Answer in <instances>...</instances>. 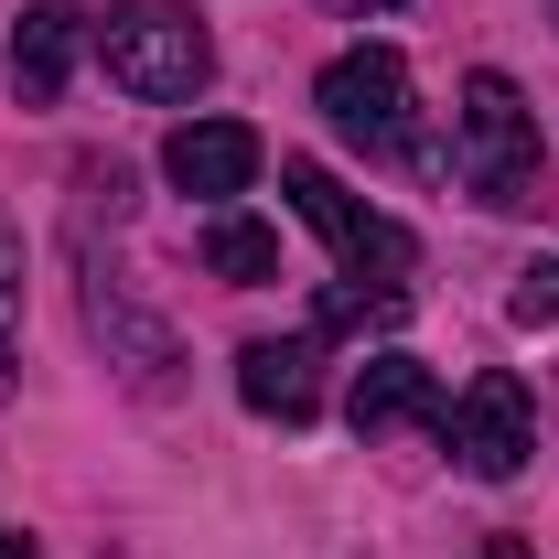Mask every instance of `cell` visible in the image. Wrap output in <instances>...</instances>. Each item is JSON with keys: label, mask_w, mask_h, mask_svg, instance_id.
Masks as SVG:
<instances>
[{"label": "cell", "mask_w": 559, "mask_h": 559, "mask_svg": "<svg viewBox=\"0 0 559 559\" xmlns=\"http://www.w3.org/2000/svg\"><path fill=\"white\" fill-rule=\"evenodd\" d=\"M97 55H108V75H119L130 97H151V108L194 97L215 75V44H205V22H194L183 0H119V11L97 22Z\"/></svg>", "instance_id": "obj_1"}, {"label": "cell", "mask_w": 559, "mask_h": 559, "mask_svg": "<svg viewBox=\"0 0 559 559\" xmlns=\"http://www.w3.org/2000/svg\"><path fill=\"white\" fill-rule=\"evenodd\" d=\"M452 162H463V183H474L495 215H527V205H538V119H527L516 75H495V66H485L474 86H463Z\"/></svg>", "instance_id": "obj_2"}, {"label": "cell", "mask_w": 559, "mask_h": 559, "mask_svg": "<svg viewBox=\"0 0 559 559\" xmlns=\"http://www.w3.org/2000/svg\"><path fill=\"white\" fill-rule=\"evenodd\" d=\"M280 194H290V205L323 226V248L345 259V280H377V290H399V280L419 270V237L399 226V215H377L355 183H334L323 162H301V151H290V162H280Z\"/></svg>", "instance_id": "obj_3"}, {"label": "cell", "mask_w": 559, "mask_h": 559, "mask_svg": "<svg viewBox=\"0 0 559 559\" xmlns=\"http://www.w3.org/2000/svg\"><path fill=\"white\" fill-rule=\"evenodd\" d=\"M312 108L334 119V140L377 151V162H430V140H419V119H409V66H399L388 44L334 55V66H323V86H312Z\"/></svg>", "instance_id": "obj_4"}, {"label": "cell", "mask_w": 559, "mask_h": 559, "mask_svg": "<svg viewBox=\"0 0 559 559\" xmlns=\"http://www.w3.org/2000/svg\"><path fill=\"white\" fill-rule=\"evenodd\" d=\"M441 441L463 452V474H485V485H506V474H527V452H538V399L506 377V366H485L463 399H452V419H441Z\"/></svg>", "instance_id": "obj_5"}, {"label": "cell", "mask_w": 559, "mask_h": 559, "mask_svg": "<svg viewBox=\"0 0 559 559\" xmlns=\"http://www.w3.org/2000/svg\"><path fill=\"white\" fill-rule=\"evenodd\" d=\"M345 419H355V441H409V430H441L452 399H441V377L419 355H377V366H355Z\"/></svg>", "instance_id": "obj_6"}, {"label": "cell", "mask_w": 559, "mask_h": 559, "mask_svg": "<svg viewBox=\"0 0 559 559\" xmlns=\"http://www.w3.org/2000/svg\"><path fill=\"white\" fill-rule=\"evenodd\" d=\"M259 162H270V151H259L248 119H183V130L162 140V173H173L183 194H248Z\"/></svg>", "instance_id": "obj_7"}, {"label": "cell", "mask_w": 559, "mask_h": 559, "mask_svg": "<svg viewBox=\"0 0 559 559\" xmlns=\"http://www.w3.org/2000/svg\"><path fill=\"white\" fill-rule=\"evenodd\" d=\"M75 55H86V22H75L66 0H33V11L11 22V97H22V108H55Z\"/></svg>", "instance_id": "obj_8"}, {"label": "cell", "mask_w": 559, "mask_h": 559, "mask_svg": "<svg viewBox=\"0 0 559 559\" xmlns=\"http://www.w3.org/2000/svg\"><path fill=\"white\" fill-rule=\"evenodd\" d=\"M323 355H312V334H290V345H248L237 355V399L259 419H280V430H301V419L323 409V377H312Z\"/></svg>", "instance_id": "obj_9"}, {"label": "cell", "mask_w": 559, "mask_h": 559, "mask_svg": "<svg viewBox=\"0 0 559 559\" xmlns=\"http://www.w3.org/2000/svg\"><path fill=\"white\" fill-rule=\"evenodd\" d=\"M205 270L215 280H237V290H259V280H280V237L259 226V215H205Z\"/></svg>", "instance_id": "obj_10"}, {"label": "cell", "mask_w": 559, "mask_h": 559, "mask_svg": "<svg viewBox=\"0 0 559 559\" xmlns=\"http://www.w3.org/2000/svg\"><path fill=\"white\" fill-rule=\"evenodd\" d=\"M399 312H409V290H366V280H345V290H323V301H312V323H323V334H388Z\"/></svg>", "instance_id": "obj_11"}, {"label": "cell", "mask_w": 559, "mask_h": 559, "mask_svg": "<svg viewBox=\"0 0 559 559\" xmlns=\"http://www.w3.org/2000/svg\"><path fill=\"white\" fill-rule=\"evenodd\" d=\"M506 312H516L527 334H538V323H559V259H527V270H516V290H506Z\"/></svg>", "instance_id": "obj_12"}, {"label": "cell", "mask_w": 559, "mask_h": 559, "mask_svg": "<svg viewBox=\"0 0 559 559\" xmlns=\"http://www.w3.org/2000/svg\"><path fill=\"white\" fill-rule=\"evenodd\" d=\"M22 312V259H11V237H0V323Z\"/></svg>", "instance_id": "obj_13"}, {"label": "cell", "mask_w": 559, "mask_h": 559, "mask_svg": "<svg viewBox=\"0 0 559 559\" xmlns=\"http://www.w3.org/2000/svg\"><path fill=\"white\" fill-rule=\"evenodd\" d=\"M474 559H538V549H516V538H485V549H474Z\"/></svg>", "instance_id": "obj_14"}, {"label": "cell", "mask_w": 559, "mask_h": 559, "mask_svg": "<svg viewBox=\"0 0 559 559\" xmlns=\"http://www.w3.org/2000/svg\"><path fill=\"white\" fill-rule=\"evenodd\" d=\"M0 399H11V334H0Z\"/></svg>", "instance_id": "obj_15"}, {"label": "cell", "mask_w": 559, "mask_h": 559, "mask_svg": "<svg viewBox=\"0 0 559 559\" xmlns=\"http://www.w3.org/2000/svg\"><path fill=\"white\" fill-rule=\"evenodd\" d=\"M345 11H399V0H345Z\"/></svg>", "instance_id": "obj_16"}, {"label": "cell", "mask_w": 559, "mask_h": 559, "mask_svg": "<svg viewBox=\"0 0 559 559\" xmlns=\"http://www.w3.org/2000/svg\"><path fill=\"white\" fill-rule=\"evenodd\" d=\"M0 559H22V538H11V527H0Z\"/></svg>", "instance_id": "obj_17"}, {"label": "cell", "mask_w": 559, "mask_h": 559, "mask_svg": "<svg viewBox=\"0 0 559 559\" xmlns=\"http://www.w3.org/2000/svg\"><path fill=\"white\" fill-rule=\"evenodd\" d=\"M538 11H549V22H559V0H538Z\"/></svg>", "instance_id": "obj_18"}]
</instances>
